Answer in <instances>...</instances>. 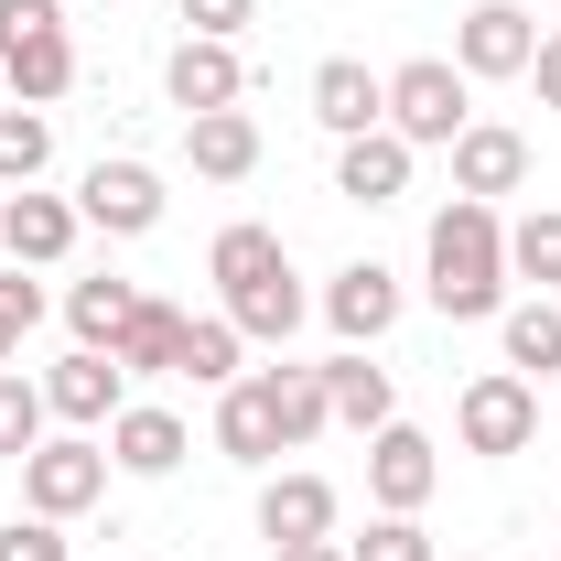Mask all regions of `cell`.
Here are the masks:
<instances>
[{
  "instance_id": "obj_1",
  "label": "cell",
  "mask_w": 561,
  "mask_h": 561,
  "mask_svg": "<svg viewBox=\"0 0 561 561\" xmlns=\"http://www.w3.org/2000/svg\"><path fill=\"white\" fill-rule=\"evenodd\" d=\"M421 271H432V313L443 324H496L507 313V227H496V206L454 195V206L432 216Z\"/></svg>"
},
{
  "instance_id": "obj_2",
  "label": "cell",
  "mask_w": 561,
  "mask_h": 561,
  "mask_svg": "<svg viewBox=\"0 0 561 561\" xmlns=\"http://www.w3.org/2000/svg\"><path fill=\"white\" fill-rule=\"evenodd\" d=\"M454 443H465V454H486V465L529 454V443H540V389H529L518 367L465 378V400H454Z\"/></svg>"
},
{
  "instance_id": "obj_3",
  "label": "cell",
  "mask_w": 561,
  "mask_h": 561,
  "mask_svg": "<svg viewBox=\"0 0 561 561\" xmlns=\"http://www.w3.org/2000/svg\"><path fill=\"white\" fill-rule=\"evenodd\" d=\"M465 87H476L465 66L411 55V66L389 76V130L411 140V151H454V140H465V119H476V108H465Z\"/></svg>"
},
{
  "instance_id": "obj_4",
  "label": "cell",
  "mask_w": 561,
  "mask_h": 561,
  "mask_svg": "<svg viewBox=\"0 0 561 561\" xmlns=\"http://www.w3.org/2000/svg\"><path fill=\"white\" fill-rule=\"evenodd\" d=\"M98 496H108V443H87V432L55 443V432H44V443L22 454V507H33V518H87Z\"/></svg>"
},
{
  "instance_id": "obj_5",
  "label": "cell",
  "mask_w": 561,
  "mask_h": 561,
  "mask_svg": "<svg viewBox=\"0 0 561 561\" xmlns=\"http://www.w3.org/2000/svg\"><path fill=\"white\" fill-rule=\"evenodd\" d=\"M44 411H55V421H76V432H108V421L130 411V367H119L108 346L55 356V367H44Z\"/></svg>"
},
{
  "instance_id": "obj_6",
  "label": "cell",
  "mask_w": 561,
  "mask_h": 561,
  "mask_svg": "<svg viewBox=\"0 0 561 561\" xmlns=\"http://www.w3.org/2000/svg\"><path fill=\"white\" fill-rule=\"evenodd\" d=\"M432 486H443V454H432V432H411V421L367 432V496H378L389 518H421V507H432Z\"/></svg>"
},
{
  "instance_id": "obj_7",
  "label": "cell",
  "mask_w": 561,
  "mask_h": 561,
  "mask_svg": "<svg viewBox=\"0 0 561 561\" xmlns=\"http://www.w3.org/2000/svg\"><path fill=\"white\" fill-rule=\"evenodd\" d=\"M529 55H540V22H529L518 0H476V11L454 22V66L465 76H529Z\"/></svg>"
},
{
  "instance_id": "obj_8",
  "label": "cell",
  "mask_w": 561,
  "mask_h": 561,
  "mask_svg": "<svg viewBox=\"0 0 561 561\" xmlns=\"http://www.w3.org/2000/svg\"><path fill=\"white\" fill-rule=\"evenodd\" d=\"M76 216L108 227V238H151V227H162V173H151V162H98V173L76 184Z\"/></svg>"
},
{
  "instance_id": "obj_9",
  "label": "cell",
  "mask_w": 561,
  "mask_h": 561,
  "mask_svg": "<svg viewBox=\"0 0 561 561\" xmlns=\"http://www.w3.org/2000/svg\"><path fill=\"white\" fill-rule=\"evenodd\" d=\"M324 324H335L346 346H378V335L400 324V271H389V260H346V271L324 280Z\"/></svg>"
},
{
  "instance_id": "obj_10",
  "label": "cell",
  "mask_w": 561,
  "mask_h": 561,
  "mask_svg": "<svg viewBox=\"0 0 561 561\" xmlns=\"http://www.w3.org/2000/svg\"><path fill=\"white\" fill-rule=\"evenodd\" d=\"M162 87H173V108H184V119H206V108H238V98H249V66H238V44L184 33V44H173V66H162Z\"/></svg>"
},
{
  "instance_id": "obj_11",
  "label": "cell",
  "mask_w": 561,
  "mask_h": 561,
  "mask_svg": "<svg viewBox=\"0 0 561 561\" xmlns=\"http://www.w3.org/2000/svg\"><path fill=\"white\" fill-rule=\"evenodd\" d=\"M313 119H324L335 140L389 130V76H367L356 55H324V66H313Z\"/></svg>"
},
{
  "instance_id": "obj_12",
  "label": "cell",
  "mask_w": 561,
  "mask_h": 561,
  "mask_svg": "<svg viewBox=\"0 0 561 561\" xmlns=\"http://www.w3.org/2000/svg\"><path fill=\"white\" fill-rule=\"evenodd\" d=\"M76 227H87V216H76L66 195H33V184H22V195H0V249H11L22 271H55V260L76 249Z\"/></svg>"
},
{
  "instance_id": "obj_13",
  "label": "cell",
  "mask_w": 561,
  "mask_h": 561,
  "mask_svg": "<svg viewBox=\"0 0 561 561\" xmlns=\"http://www.w3.org/2000/svg\"><path fill=\"white\" fill-rule=\"evenodd\" d=\"M518 184H529V140L496 130V119H465V140H454V195L496 206V195H518Z\"/></svg>"
},
{
  "instance_id": "obj_14",
  "label": "cell",
  "mask_w": 561,
  "mask_h": 561,
  "mask_svg": "<svg viewBox=\"0 0 561 561\" xmlns=\"http://www.w3.org/2000/svg\"><path fill=\"white\" fill-rule=\"evenodd\" d=\"M411 140L400 130H367V140H346V151H335V195H346V206H400V195H411Z\"/></svg>"
},
{
  "instance_id": "obj_15",
  "label": "cell",
  "mask_w": 561,
  "mask_h": 561,
  "mask_svg": "<svg viewBox=\"0 0 561 561\" xmlns=\"http://www.w3.org/2000/svg\"><path fill=\"white\" fill-rule=\"evenodd\" d=\"M0 87L22 98V108H55L76 87V44H66V22L55 33H0Z\"/></svg>"
},
{
  "instance_id": "obj_16",
  "label": "cell",
  "mask_w": 561,
  "mask_h": 561,
  "mask_svg": "<svg viewBox=\"0 0 561 561\" xmlns=\"http://www.w3.org/2000/svg\"><path fill=\"white\" fill-rule=\"evenodd\" d=\"M216 454H227V465H271V454H291V443H280V411H271V378L216 389Z\"/></svg>"
},
{
  "instance_id": "obj_17",
  "label": "cell",
  "mask_w": 561,
  "mask_h": 561,
  "mask_svg": "<svg viewBox=\"0 0 561 561\" xmlns=\"http://www.w3.org/2000/svg\"><path fill=\"white\" fill-rule=\"evenodd\" d=\"M260 540H271V551L335 540V486H324V476H271V486H260Z\"/></svg>"
},
{
  "instance_id": "obj_18",
  "label": "cell",
  "mask_w": 561,
  "mask_h": 561,
  "mask_svg": "<svg viewBox=\"0 0 561 561\" xmlns=\"http://www.w3.org/2000/svg\"><path fill=\"white\" fill-rule=\"evenodd\" d=\"M324 411L346 421V432H389L400 421V389H389V367H367V346L324 356Z\"/></svg>"
},
{
  "instance_id": "obj_19",
  "label": "cell",
  "mask_w": 561,
  "mask_h": 561,
  "mask_svg": "<svg viewBox=\"0 0 561 561\" xmlns=\"http://www.w3.org/2000/svg\"><path fill=\"white\" fill-rule=\"evenodd\" d=\"M108 465L119 476H173L184 465V421L162 411V400H130V411L108 421Z\"/></svg>"
},
{
  "instance_id": "obj_20",
  "label": "cell",
  "mask_w": 561,
  "mask_h": 561,
  "mask_svg": "<svg viewBox=\"0 0 561 561\" xmlns=\"http://www.w3.org/2000/svg\"><path fill=\"white\" fill-rule=\"evenodd\" d=\"M184 151H195L206 184H238V173H260V119L249 108H206V119H184Z\"/></svg>"
},
{
  "instance_id": "obj_21",
  "label": "cell",
  "mask_w": 561,
  "mask_h": 561,
  "mask_svg": "<svg viewBox=\"0 0 561 561\" xmlns=\"http://www.w3.org/2000/svg\"><path fill=\"white\" fill-rule=\"evenodd\" d=\"M227 324H238L249 346H280V335L302 324V280H291V260H280L271 280H238V291H227Z\"/></svg>"
},
{
  "instance_id": "obj_22",
  "label": "cell",
  "mask_w": 561,
  "mask_h": 561,
  "mask_svg": "<svg viewBox=\"0 0 561 561\" xmlns=\"http://www.w3.org/2000/svg\"><path fill=\"white\" fill-rule=\"evenodd\" d=\"M238 356H249V335H238L227 313H184V356H173V378H195V389H238V378H249Z\"/></svg>"
},
{
  "instance_id": "obj_23",
  "label": "cell",
  "mask_w": 561,
  "mask_h": 561,
  "mask_svg": "<svg viewBox=\"0 0 561 561\" xmlns=\"http://www.w3.org/2000/svg\"><path fill=\"white\" fill-rule=\"evenodd\" d=\"M496 335H507V367L540 389V378H561V302H507L496 313Z\"/></svg>"
},
{
  "instance_id": "obj_24",
  "label": "cell",
  "mask_w": 561,
  "mask_h": 561,
  "mask_svg": "<svg viewBox=\"0 0 561 561\" xmlns=\"http://www.w3.org/2000/svg\"><path fill=\"white\" fill-rule=\"evenodd\" d=\"M44 162H55V119H44V108H22V98H0V195L44 184Z\"/></svg>"
},
{
  "instance_id": "obj_25",
  "label": "cell",
  "mask_w": 561,
  "mask_h": 561,
  "mask_svg": "<svg viewBox=\"0 0 561 561\" xmlns=\"http://www.w3.org/2000/svg\"><path fill=\"white\" fill-rule=\"evenodd\" d=\"M119 367H130V378H173V356H184V313H173V302H140L130 324H119Z\"/></svg>"
},
{
  "instance_id": "obj_26",
  "label": "cell",
  "mask_w": 561,
  "mask_h": 561,
  "mask_svg": "<svg viewBox=\"0 0 561 561\" xmlns=\"http://www.w3.org/2000/svg\"><path fill=\"white\" fill-rule=\"evenodd\" d=\"M140 313V280H76L66 291V324H76V346H119V324Z\"/></svg>"
},
{
  "instance_id": "obj_27",
  "label": "cell",
  "mask_w": 561,
  "mask_h": 561,
  "mask_svg": "<svg viewBox=\"0 0 561 561\" xmlns=\"http://www.w3.org/2000/svg\"><path fill=\"white\" fill-rule=\"evenodd\" d=\"M507 280H540V291H561V206H529L518 227H507Z\"/></svg>"
},
{
  "instance_id": "obj_28",
  "label": "cell",
  "mask_w": 561,
  "mask_h": 561,
  "mask_svg": "<svg viewBox=\"0 0 561 561\" xmlns=\"http://www.w3.org/2000/svg\"><path fill=\"white\" fill-rule=\"evenodd\" d=\"M260 378H271V411H280V443H313V432H324V367H260Z\"/></svg>"
},
{
  "instance_id": "obj_29",
  "label": "cell",
  "mask_w": 561,
  "mask_h": 561,
  "mask_svg": "<svg viewBox=\"0 0 561 561\" xmlns=\"http://www.w3.org/2000/svg\"><path fill=\"white\" fill-rule=\"evenodd\" d=\"M44 378H22V367H0V465H22L33 443H44Z\"/></svg>"
},
{
  "instance_id": "obj_30",
  "label": "cell",
  "mask_w": 561,
  "mask_h": 561,
  "mask_svg": "<svg viewBox=\"0 0 561 561\" xmlns=\"http://www.w3.org/2000/svg\"><path fill=\"white\" fill-rule=\"evenodd\" d=\"M206 271H216V291H238V280H271V271H280V238H271V227H227V238L206 249Z\"/></svg>"
},
{
  "instance_id": "obj_31",
  "label": "cell",
  "mask_w": 561,
  "mask_h": 561,
  "mask_svg": "<svg viewBox=\"0 0 561 561\" xmlns=\"http://www.w3.org/2000/svg\"><path fill=\"white\" fill-rule=\"evenodd\" d=\"M346 561H443V551L421 540V518H389V507H378L367 540H346Z\"/></svg>"
},
{
  "instance_id": "obj_32",
  "label": "cell",
  "mask_w": 561,
  "mask_h": 561,
  "mask_svg": "<svg viewBox=\"0 0 561 561\" xmlns=\"http://www.w3.org/2000/svg\"><path fill=\"white\" fill-rule=\"evenodd\" d=\"M0 561H76L66 518H0Z\"/></svg>"
},
{
  "instance_id": "obj_33",
  "label": "cell",
  "mask_w": 561,
  "mask_h": 561,
  "mask_svg": "<svg viewBox=\"0 0 561 561\" xmlns=\"http://www.w3.org/2000/svg\"><path fill=\"white\" fill-rule=\"evenodd\" d=\"M184 22H195L206 44H238V33L260 22V0H184Z\"/></svg>"
},
{
  "instance_id": "obj_34",
  "label": "cell",
  "mask_w": 561,
  "mask_h": 561,
  "mask_svg": "<svg viewBox=\"0 0 561 561\" xmlns=\"http://www.w3.org/2000/svg\"><path fill=\"white\" fill-rule=\"evenodd\" d=\"M0 324H11V335H33V324H44V280H22V260L0 271Z\"/></svg>"
},
{
  "instance_id": "obj_35",
  "label": "cell",
  "mask_w": 561,
  "mask_h": 561,
  "mask_svg": "<svg viewBox=\"0 0 561 561\" xmlns=\"http://www.w3.org/2000/svg\"><path fill=\"white\" fill-rule=\"evenodd\" d=\"M55 22H66L55 0H0V33H55Z\"/></svg>"
},
{
  "instance_id": "obj_36",
  "label": "cell",
  "mask_w": 561,
  "mask_h": 561,
  "mask_svg": "<svg viewBox=\"0 0 561 561\" xmlns=\"http://www.w3.org/2000/svg\"><path fill=\"white\" fill-rule=\"evenodd\" d=\"M529 76H540V108H561V33H540V55H529Z\"/></svg>"
},
{
  "instance_id": "obj_37",
  "label": "cell",
  "mask_w": 561,
  "mask_h": 561,
  "mask_svg": "<svg viewBox=\"0 0 561 561\" xmlns=\"http://www.w3.org/2000/svg\"><path fill=\"white\" fill-rule=\"evenodd\" d=\"M271 561H346V540H291V551H271Z\"/></svg>"
},
{
  "instance_id": "obj_38",
  "label": "cell",
  "mask_w": 561,
  "mask_h": 561,
  "mask_svg": "<svg viewBox=\"0 0 561 561\" xmlns=\"http://www.w3.org/2000/svg\"><path fill=\"white\" fill-rule=\"evenodd\" d=\"M11 346H22V335H11V324H0V367H11Z\"/></svg>"
},
{
  "instance_id": "obj_39",
  "label": "cell",
  "mask_w": 561,
  "mask_h": 561,
  "mask_svg": "<svg viewBox=\"0 0 561 561\" xmlns=\"http://www.w3.org/2000/svg\"><path fill=\"white\" fill-rule=\"evenodd\" d=\"M454 561H476V551H454Z\"/></svg>"
},
{
  "instance_id": "obj_40",
  "label": "cell",
  "mask_w": 561,
  "mask_h": 561,
  "mask_svg": "<svg viewBox=\"0 0 561 561\" xmlns=\"http://www.w3.org/2000/svg\"><path fill=\"white\" fill-rule=\"evenodd\" d=\"M0 98H11V87H0Z\"/></svg>"
},
{
  "instance_id": "obj_41",
  "label": "cell",
  "mask_w": 561,
  "mask_h": 561,
  "mask_svg": "<svg viewBox=\"0 0 561 561\" xmlns=\"http://www.w3.org/2000/svg\"><path fill=\"white\" fill-rule=\"evenodd\" d=\"M140 561H151V551H140Z\"/></svg>"
}]
</instances>
